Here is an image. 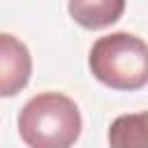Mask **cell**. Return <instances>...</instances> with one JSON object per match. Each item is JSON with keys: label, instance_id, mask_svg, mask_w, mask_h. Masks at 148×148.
I'll list each match as a JSON object with an SVG mask.
<instances>
[{"label": "cell", "instance_id": "1", "mask_svg": "<svg viewBox=\"0 0 148 148\" xmlns=\"http://www.w3.org/2000/svg\"><path fill=\"white\" fill-rule=\"evenodd\" d=\"M18 134L28 148H72L81 134V113L62 92H39L18 113Z\"/></svg>", "mask_w": 148, "mask_h": 148}, {"label": "cell", "instance_id": "2", "mask_svg": "<svg viewBox=\"0 0 148 148\" xmlns=\"http://www.w3.org/2000/svg\"><path fill=\"white\" fill-rule=\"evenodd\" d=\"M88 67L113 90H139L148 83V44L132 32H111L92 44Z\"/></svg>", "mask_w": 148, "mask_h": 148}, {"label": "cell", "instance_id": "3", "mask_svg": "<svg viewBox=\"0 0 148 148\" xmlns=\"http://www.w3.org/2000/svg\"><path fill=\"white\" fill-rule=\"evenodd\" d=\"M32 60L23 42H18L14 35L2 32L0 35V95L12 97L21 88H25L30 79Z\"/></svg>", "mask_w": 148, "mask_h": 148}, {"label": "cell", "instance_id": "4", "mask_svg": "<svg viewBox=\"0 0 148 148\" xmlns=\"http://www.w3.org/2000/svg\"><path fill=\"white\" fill-rule=\"evenodd\" d=\"M69 16L86 30H102L113 25L123 12L125 0H69Z\"/></svg>", "mask_w": 148, "mask_h": 148}, {"label": "cell", "instance_id": "5", "mask_svg": "<svg viewBox=\"0 0 148 148\" xmlns=\"http://www.w3.org/2000/svg\"><path fill=\"white\" fill-rule=\"evenodd\" d=\"M109 148H148V111L118 116L109 127Z\"/></svg>", "mask_w": 148, "mask_h": 148}]
</instances>
